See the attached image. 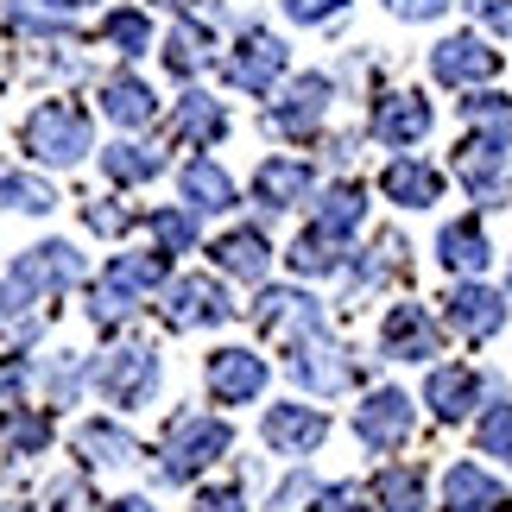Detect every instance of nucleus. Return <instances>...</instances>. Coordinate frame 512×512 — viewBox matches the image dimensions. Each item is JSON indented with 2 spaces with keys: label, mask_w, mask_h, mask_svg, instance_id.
<instances>
[{
  "label": "nucleus",
  "mask_w": 512,
  "mask_h": 512,
  "mask_svg": "<svg viewBox=\"0 0 512 512\" xmlns=\"http://www.w3.org/2000/svg\"><path fill=\"white\" fill-rule=\"evenodd\" d=\"M95 386H102L108 405H146L152 392H159V354L146 342H127V348H108L102 361H95Z\"/></svg>",
  "instance_id": "4"
},
{
  "label": "nucleus",
  "mask_w": 512,
  "mask_h": 512,
  "mask_svg": "<svg viewBox=\"0 0 512 512\" xmlns=\"http://www.w3.org/2000/svg\"><path fill=\"white\" fill-rule=\"evenodd\" d=\"M361 215H367V203H361V190H354V184H329L317 196V228H329V234H348Z\"/></svg>",
  "instance_id": "33"
},
{
  "label": "nucleus",
  "mask_w": 512,
  "mask_h": 512,
  "mask_svg": "<svg viewBox=\"0 0 512 512\" xmlns=\"http://www.w3.org/2000/svg\"><path fill=\"white\" fill-rule=\"evenodd\" d=\"M159 152L152 146H133V140H121V146H108L102 152V171L114 177V184H146V177H159Z\"/></svg>",
  "instance_id": "32"
},
{
  "label": "nucleus",
  "mask_w": 512,
  "mask_h": 512,
  "mask_svg": "<svg viewBox=\"0 0 512 512\" xmlns=\"http://www.w3.org/2000/svg\"><path fill=\"white\" fill-rule=\"evenodd\" d=\"M177 184H184L190 215H222V209H234V177L215 165V159H190Z\"/></svg>",
  "instance_id": "23"
},
{
  "label": "nucleus",
  "mask_w": 512,
  "mask_h": 512,
  "mask_svg": "<svg viewBox=\"0 0 512 512\" xmlns=\"http://www.w3.org/2000/svg\"><path fill=\"white\" fill-rule=\"evenodd\" d=\"M373 494H380V512H424V475L418 468H386Z\"/></svg>",
  "instance_id": "34"
},
{
  "label": "nucleus",
  "mask_w": 512,
  "mask_h": 512,
  "mask_svg": "<svg viewBox=\"0 0 512 512\" xmlns=\"http://www.w3.org/2000/svg\"><path fill=\"white\" fill-rule=\"evenodd\" d=\"M468 121L487 127V133H506V95H475V102H468Z\"/></svg>",
  "instance_id": "41"
},
{
  "label": "nucleus",
  "mask_w": 512,
  "mask_h": 512,
  "mask_svg": "<svg viewBox=\"0 0 512 512\" xmlns=\"http://www.w3.org/2000/svg\"><path fill=\"white\" fill-rule=\"evenodd\" d=\"M196 512H247V500H241V487H203Z\"/></svg>",
  "instance_id": "43"
},
{
  "label": "nucleus",
  "mask_w": 512,
  "mask_h": 512,
  "mask_svg": "<svg viewBox=\"0 0 512 512\" xmlns=\"http://www.w3.org/2000/svg\"><path fill=\"white\" fill-rule=\"evenodd\" d=\"M506 506H512V494L475 462H456L443 475V512H506Z\"/></svg>",
  "instance_id": "18"
},
{
  "label": "nucleus",
  "mask_w": 512,
  "mask_h": 512,
  "mask_svg": "<svg viewBox=\"0 0 512 512\" xmlns=\"http://www.w3.org/2000/svg\"><path fill=\"white\" fill-rule=\"evenodd\" d=\"M222 76H228L234 89H247V95H266V89L285 76V45H279L272 32H260V26H253V32H241V45L228 51Z\"/></svg>",
  "instance_id": "6"
},
{
  "label": "nucleus",
  "mask_w": 512,
  "mask_h": 512,
  "mask_svg": "<svg viewBox=\"0 0 512 512\" xmlns=\"http://www.w3.org/2000/svg\"><path fill=\"white\" fill-rule=\"evenodd\" d=\"M386 7L399 13V19H437V13L449 7V0H386Z\"/></svg>",
  "instance_id": "46"
},
{
  "label": "nucleus",
  "mask_w": 512,
  "mask_h": 512,
  "mask_svg": "<svg viewBox=\"0 0 512 512\" xmlns=\"http://www.w3.org/2000/svg\"><path fill=\"white\" fill-rule=\"evenodd\" d=\"M0 209H26V215H45V209H57V196H51V184L45 177H32V171H0Z\"/></svg>",
  "instance_id": "31"
},
{
  "label": "nucleus",
  "mask_w": 512,
  "mask_h": 512,
  "mask_svg": "<svg viewBox=\"0 0 512 512\" xmlns=\"http://www.w3.org/2000/svg\"><path fill=\"white\" fill-rule=\"evenodd\" d=\"M456 177L468 184L475 203H500V196H506V133H487V140L475 133V140H462Z\"/></svg>",
  "instance_id": "12"
},
{
  "label": "nucleus",
  "mask_w": 512,
  "mask_h": 512,
  "mask_svg": "<svg viewBox=\"0 0 512 512\" xmlns=\"http://www.w3.org/2000/svg\"><path fill=\"white\" fill-rule=\"evenodd\" d=\"M468 7H475L494 32H512V0H468Z\"/></svg>",
  "instance_id": "45"
},
{
  "label": "nucleus",
  "mask_w": 512,
  "mask_h": 512,
  "mask_svg": "<svg viewBox=\"0 0 512 512\" xmlns=\"http://www.w3.org/2000/svg\"><path fill=\"white\" fill-rule=\"evenodd\" d=\"M437 260L449 272H487V228L475 222V215H462V222H449L437 234Z\"/></svg>",
  "instance_id": "27"
},
{
  "label": "nucleus",
  "mask_w": 512,
  "mask_h": 512,
  "mask_svg": "<svg viewBox=\"0 0 512 512\" xmlns=\"http://www.w3.org/2000/svg\"><path fill=\"white\" fill-rule=\"evenodd\" d=\"M108 512H152V500H140V494H127V500H114Z\"/></svg>",
  "instance_id": "48"
},
{
  "label": "nucleus",
  "mask_w": 512,
  "mask_h": 512,
  "mask_svg": "<svg viewBox=\"0 0 512 512\" xmlns=\"http://www.w3.org/2000/svg\"><path fill=\"white\" fill-rule=\"evenodd\" d=\"M443 317H449V329H456V336L487 342V336L506 323V298H500V291H487V285H456V291L443 298Z\"/></svg>",
  "instance_id": "16"
},
{
  "label": "nucleus",
  "mask_w": 512,
  "mask_h": 512,
  "mask_svg": "<svg viewBox=\"0 0 512 512\" xmlns=\"http://www.w3.org/2000/svg\"><path fill=\"white\" fill-rule=\"evenodd\" d=\"M323 437H329V418L310 411V405H272L266 411V443L279 449V456H310Z\"/></svg>",
  "instance_id": "19"
},
{
  "label": "nucleus",
  "mask_w": 512,
  "mask_h": 512,
  "mask_svg": "<svg viewBox=\"0 0 512 512\" xmlns=\"http://www.w3.org/2000/svg\"><path fill=\"white\" fill-rule=\"evenodd\" d=\"M209 392L215 405H247L266 392V361L253 348H215L209 354Z\"/></svg>",
  "instance_id": "15"
},
{
  "label": "nucleus",
  "mask_w": 512,
  "mask_h": 512,
  "mask_svg": "<svg viewBox=\"0 0 512 512\" xmlns=\"http://www.w3.org/2000/svg\"><path fill=\"white\" fill-rule=\"evenodd\" d=\"M45 7H51V13H83L89 0H45Z\"/></svg>",
  "instance_id": "49"
},
{
  "label": "nucleus",
  "mask_w": 512,
  "mask_h": 512,
  "mask_svg": "<svg viewBox=\"0 0 512 512\" xmlns=\"http://www.w3.org/2000/svg\"><path fill=\"white\" fill-rule=\"evenodd\" d=\"M380 348L392 354V361H430V354L443 348L437 317H430L424 304H392L386 323H380Z\"/></svg>",
  "instance_id": "13"
},
{
  "label": "nucleus",
  "mask_w": 512,
  "mask_h": 512,
  "mask_svg": "<svg viewBox=\"0 0 512 512\" xmlns=\"http://www.w3.org/2000/svg\"><path fill=\"white\" fill-rule=\"evenodd\" d=\"M102 38H108L121 57H140V51H152V19H146L140 7H121V13H108Z\"/></svg>",
  "instance_id": "35"
},
{
  "label": "nucleus",
  "mask_w": 512,
  "mask_h": 512,
  "mask_svg": "<svg viewBox=\"0 0 512 512\" xmlns=\"http://www.w3.org/2000/svg\"><path fill=\"white\" fill-rule=\"evenodd\" d=\"M102 108H108L114 127H152V114H159V95H152L140 76H108Z\"/></svg>",
  "instance_id": "28"
},
{
  "label": "nucleus",
  "mask_w": 512,
  "mask_h": 512,
  "mask_svg": "<svg viewBox=\"0 0 512 512\" xmlns=\"http://www.w3.org/2000/svg\"><path fill=\"white\" fill-rule=\"evenodd\" d=\"M165 323L171 329H203V323H228L234 317V298L215 279H203V272H190V279H177L171 291H165Z\"/></svg>",
  "instance_id": "8"
},
{
  "label": "nucleus",
  "mask_w": 512,
  "mask_h": 512,
  "mask_svg": "<svg viewBox=\"0 0 512 512\" xmlns=\"http://www.w3.org/2000/svg\"><path fill=\"white\" fill-rule=\"evenodd\" d=\"M209 57H215L209 26H203V19H177L171 38H165V70H171V76H203Z\"/></svg>",
  "instance_id": "26"
},
{
  "label": "nucleus",
  "mask_w": 512,
  "mask_h": 512,
  "mask_svg": "<svg viewBox=\"0 0 512 512\" xmlns=\"http://www.w3.org/2000/svg\"><path fill=\"white\" fill-rule=\"evenodd\" d=\"M336 7H348V0H285V13L298 19V26H317V19H329Z\"/></svg>",
  "instance_id": "44"
},
{
  "label": "nucleus",
  "mask_w": 512,
  "mask_h": 512,
  "mask_svg": "<svg viewBox=\"0 0 512 512\" xmlns=\"http://www.w3.org/2000/svg\"><path fill=\"white\" fill-rule=\"evenodd\" d=\"M310 184H317V177H310L304 159H266L260 177H253V196H260L266 209H291V203L310 196Z\"/></svg>",
  "instance_id": "24"
},
{
  "label": "nucleus",
  "mask_w": 512,
  "mask_h": 512,
  "mask_svg": "<svg viewBox=\"0 0 512 512\" xmlns=\"http://www.w3.org/2000/svg\"><path fill=\"white\" fill-rule=\"evenodd\" d=\"M234 449V430L222 418H203V411H184V418H171L165 430V481H190L203 475L209 462H222Z\"/></svg>",
  "instance_id": "3"
},
{
  "label": "nucleus",
  "mask_w": 512,
  "mask_h": 512,
  "mask_svg": "<svg viewBox=\"0 0 512 512\" xmlns=\"http://www.w3.org/2000/svg\"><path fill=\"white\" fill-rule=\"evenodd\" d=\"M0 512H19V506H0Z\"/></svg>",
  "instance_id": "51"
},
{
  "label": "nucleus",
  "mask_w": 512,
  "mask_h": 512,
  "mask_svg": "<svg viewBox=\"0 0 512 512\" xmlns=\"http://www.w3.org/2000/svg\"><path fill=\"white\" fill-rule=\"evenodd\" d=\"M310 494H317V481H310V475H291V481L279 487V500H272V506L285 512V506H298V500H310Z\"/></svg>",
  "instance_id": "47"
},
{
  "label": "nucleus",
  "mask_w": 512,
  "mask_h": 512,
  "mask_svg": "<svg viewBox=\"0 0 512 512\" xmlns=\"http://www.w3.org/2000/svg\"><path fill=\"white\" fill-rule=\"evenodd\" d=\"M298 272H310V279H323V272H342L348 266V234H329V228H304L298 241H291L285 253Z\"/></svg>",
  "instance_id": "29"
},
{
  "label": "nucleus",
  "mask_w": 512,
  "mask_h": 512,
  "mask_svg": "<svg viewBox=\"0 0 512 512\" xmlns=\"http://www.w3.org/2000/svg\"><path fill=\"white\" fill-rule=\"evenodd\" d=\"M19 146H26L38 165L70 171V165H83V152L95 146V133H89V114L76 102H38L26 114V127H19Z\"/></svg>",
  "instance_id": "1"
},
{
  "label": "nucleus",
  "mask_w": 512,
  "mask_h": 512,
  "mask_svg": "<svg viewBox=\"0 0 512 512\" xmlns=\"http://www.w3.org/2000/svg\"><path fill=\"white\" fill-rule=\"evenodd\" d=\"M430 102L424 95H411V89H392V95H380L373 102V133H380L386 146H418L424 133H430Z\"/></svg>",
  "instance_id": "17"
},
{
  "label": "nucleus",
  "mask_w": 512,
  "mask_h": 512,
  "mask_svg": "<svg viewBox=\"0 0 512 512\" xmlns=\"http://www.w3.org/2000/svg\"><path fill=\"white\" fill-rule=\"evenodd\" d=\"M253 323H260L266 336L298 342V336H323L329 310L310 298V291H260V304H253Z\"/></svg>",
  "instance_id": "11"
},
{
  "label": "nucleus",
  "mask_w": 512,
  "mask_h": 512,
  "mask_svg": "<svg viewBox=\"0 0 512 512\" xmlns=\"http://www.w3.org/2000/svg\"><path fill=\"white\" fill-rule=\"evenodd\" d=\"M76 279H83V253L64 247V241H45V247L13 260L7 291H13V304H32V298H51V291H70Z\"/></svg>",
  "instance_id": "5"
},
{
  "label": "nucleus",
  "mask_w": 512,
  "mask_h": 512,
  "mask_svg": "<svg viewBox=\"0 0 512 512\" xmlns=\"http://www.w3.org/2000/svg\"><path fill=\"white\" fill-rule=\"evenodd\" d=\"M215 266L234 272V279H266V266H272L266 234L260 228H228L222 241H215Z\"/></svg>",
  "instance_id": "25"
},
{
  "label": "nucleus",
  "mask_w": 512,
  "mask_h": 512,
  "mask_svg": "<svg viewBox=\"0 0 512 512\" xmlns=\"http://www.w3.org/2000/svg\"><path fill=\"white\" fill-rule=\"evenodd\" d=\"M76 456H89L95 468H121V462H133V456H140V443H133L121 424H108V418H89L83 430H76Z\"/></svg>",
  "instance_id": "30"
},
{
  "label": "nucleus",
  "mask_w": 512,
  "mask_h": 512,
  "mask_svg": "<svg viewBox=\"0 0 512 512\" xmlns=\"http://www.w3.org/2000/svg\"><path fill=\"white\" fill-rule=\"evenodd\" d=\"M475 443L487 456H512V405H487V418L475 424Z\"/></svg>",
  "instance_id": "37"
},
{
  "label": "nucleus",
  "mask_w": 512,
  "mask_h": 512,
  "mask_svg": "<svg viewBox=\"0 0 512 512\" xmlns=\"http://www.w3.org/2000/svg\"><path fill=\"white\" fill-rule=\"evenodd\" d=\"M424 399H430V411H437L443 424H456V418H468V411H475V399H481V373H468V367H430Z\"/></svg>",
  "instance_id": "21"
},
{
  "label": "nucleus",
  "mask_w": 512,
  "mask_h": 512,
  "mask_svg": "<svg viewBox=\"0 0 512 512\" xmlns=\"http://www.w3.org/2000/svg\"><path fill=\"white\" fill-rule=\"evenodd\" d=\"M329 102H336L329 76H298V83L279 95V108H272L266 121H272V133H285V140H304V133H317V121L329 114Z\"/></svg>",
  "instance_id": "14"
},
{
  "label": "nucleus",
  "mask_w": 512,
  "mask_h": 512,
  "mask_svg": "<svg viewBox=\"0 0 512 512\" xmlns=\"http://www.w3.org/2000/svg\"><path fill=\"white\" fill-rule=\"evenodd\" d=\"M171 133L184 146H215L228 133V108L215 102V95H203V89H190L184 102H177V114H171Z\"/></svg>",
  "instance_id": "22"
},
{
  "label": "nucleus",
  "mask_w": 512,
  "mask_h": 512,
  "mask_svg": "<svg viewBox=\"0 0 512 512\" xmlns=\"http://www.w3.org/2000/svg\"><path fill=\"white\" fill-rule=\"evenodd\" d=\"M285 367H291V380L310 386V392H342L354 386V361L336 348V342H323V336H298L285 348Z\"/></svg>",
  "instance_id": "9"
},
{
  "label": "nucleus",
  "mask_w": 512,
  "mask_h": 512,
  "mask_svg": "<svg viewBox=\"0 0 512 512\" xmlns=\"http://www.w3.org/2000/svg\"><path fill=\"white\" fill-rule=\"evenodd\" d=\"M45 443H51V418H45V411H26V418H13V430H7V449H13V456H38Z\"/></svg>",
  "instance_id": "38"
},
{
  "label": "nucleus",
  "mask_w": 512,
  "mask_h": 512,
  "mask_svg": "<svg viewBox=\"0 0 512 512\" xmlns=\"http://www.w3.org/2000/svg\"><path fill=\"white\" fill-rule=\"evenodd\" d=\"M159 7H177V13H190V7H196V0H159Z\"/></svg>",
  "instance_id": "50"
},
{
  "label": "nucleus",
  "mask_w": 512,
  "mask_h": 512,
  "mask_svg": "<svg viewBox=\"0 0 512 512\" xmlns=\"http://www.w3.org/2000/svg\"><path fill=\"white\" fill-rule=\"evenodd\" d=\"M494 70H500V51H487V38H475V32H449V38H437V51H430V76L449 83V89L487 83Z\"/></svg>",
  "instance_id": "7"
},
{
  "label": "nucleus",
  "mask_w": 512,
  "mask_h": 512,
  "mask_svg": "<svg viewBox=\"0 0 512 512\" xmlns=\"http://www.w3.org/2000/svg\"><path fill=\"white\" fill-rule=\"evenodd\" d=\"M159 279H165V253H114L108 272H102V285L89 291V317L102 323V329L121 323Z\"/></svg>",
  "instance_id": "2"
},
{
  "label": "nucleus",
  "mask_w": 512,
  "mask_h": 512,
  "mask_svg": "<svg viewBox=\"0 0 512 512\" xmlns=\"http://www.w3.org/2000/svg\"><path fill=\"white\" fill-rule=\"evenodd\" d=\"M152 234H159L165 260H171V253H190L196 247V215L190 209H159V215H152Z\"/></svg>",
  "instance_id": "36"
},
{
  "label": "nucleus",
  "mask_w": 512,
  "mask_h": 512,
  "mask_svg": "<svg viewBox=\"0 0 512 512\" xmlns=\"http://www.w3.org/2000/svg\"><path fill=\"white\" fill-rule=\"evenodd\" d=\"M51 512H95L89 481H83V475H64V481L51 487Z\"/></svg>",
  "instance_id": "39"
},
{
  "label": "nucleus",
  "mask_w": 512,
  "mask_h": 512,
  "mask_svg": "<svg viewBox=\"0 0 512 512\" xmlns=\"http://www.w3.org/2000/svg\"><path fill=\"white\" fill-rule=\"evenodd\" d=\"M354 430H361V443L373 449V456H392V449L411 437V399H405V392H392V386L367 392L361 411H354Z\"/></svg>",
  "instance_id": "10"
},
{
  "label": "nucleus",
  "mask_w": 512,
  "mask_h": 512,
  "mask_svg": "<svg viewBox=\"0 0 512 512\" xmlns=\"http://www.w3.org/2000/svg\"><path fill=\"white\" fill-rule=\"evenodd\" d=\"M83 222H89L95 234H127V228H133V215H127V209H114V203H89V209H83Z\"/></svg>",
  "instance_id": "42"
},
{
  "label": "nucleus",
  "mask_w": 512,
  "mask_h": 512,
  "mask_svg": "<svg viewBox=\"0 0 512 512\" xmlns=\"http://www.w3.org/2000/svg\"><path fill=\"white\" fill-rule=\"evenodd\" d=\"M310 512H367V494L354 481H342V487H317V506Z\"/></svg>",
  "instance_id": "40"
},
{
  "label": "nucleus",
  "mask_w": 512,
  "mask_h": 512,
  "mask_svg": "<svg viewBox=\"0 0 512 512\" xmlns=\"http://www.w3.org/2000/svg\"><path fill=\"white\" fill-rule=\"evenodd\" d=\"M380 190L405 209H430V203H443V171L424 165V159H392L380 171Z\"/></svg>",
  "instance_id": "20"
}]
</instances>
